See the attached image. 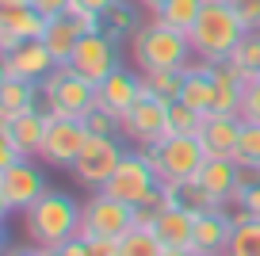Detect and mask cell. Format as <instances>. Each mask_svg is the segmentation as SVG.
Wrapping results in <instances>:
<instances>
[{
  "mask_svg": "<svg viewBox=\"0 0 260 256\" xmlns=\"http://www.w3.org/2000/svg\"><path fill=\"white\" fill-rule=\"evenodd\" d=\"M245 35L249 31H245V23L237 19L230 0H207L199 19H195V27H191V35H187V42H191V54L199 57V61L218 65L237 50V42H241Z\"/></svg>",
  "mask_w": 260,
  "mask_h": 256,
  "instance_id": "6da1fadb",
  "label": "cell"
},
{
  "mask_svg": "<svg viewBox=\"0 0 260 256\" xmlns=\"http://www.w3.org/2000/svg\"><path fill=\"white\" fill-rule=\"evenodd\" d=\"M23 233L31 245L39 248H57L69 237H77V226H81V203L73 195L57 191V187H46L39 203L31 210H23Z\"/></svg>",
  "mask_w": 260,
  "mask_h": 256,
  "instance_id": "7a4b0ae2",
  "label": "cell"
},
{
  "mask_svg": "<svg viewBox=\"0 0 260 256\" xmlns=\"http://www.w3.org/2000/svg\"><path fill=\"white\" fill-rule=\"evenodd\" d=\"M130 54L138 73H153V69H184L191 61V42L184 31H172L161 19H149L138 31L130 35Z\"/></svg>",
  "mask_w": 260,
  "mask_h": 256,
  "instance_id": "3957f363",
  "label": "cell"
},
{
  "mask_svg": "<svg viewBox=\"0 0 260 256\" xmlns=\"http://www.w3.org/2000/svg\"><path fill=\"white\" fill-rule=\"evenodd\" d=\"M142 153H146V161L153 165L157 180H161L165 187H176V184H184V180H195V172H199L203 161H207L199 134H165L161 142L146 145Z\"/></svg>",
  "mask_w": 260,
  "mask_h": 256,
  "instance_id": "277c9868",
  "label": "cell"
},
{
  "mask_svg": "<svg viewBox=\"0 0 260 256\" xmlns=\"http://www.w3.org/2000/svg\"><path fill=\"white\" fill-rule=\"evenodd\" d=\"M42 104L50 115L61 119H84L96 107V84L73 69V65H57L46 80H42Z\"/></svg>",
  "mask_w": 260,
  "mask_h": 256,
  "instance_id": "5b68a950",
  "label": "cell"
},
{
  "mask_svg": "<svg viewBox=\"0 0 260 256\" xmlns=\"http://www.w3.org/2000/svg\"><path fill=\"white\" fill-rule=\"evenodd\" d=\"M134 230V207L107 191H92L81 203V226H77V237L92 241V237H107L119 241Z\"/></svg>",
  "mask_w": 260,
  "mask_h": 256,
  "instance_id": "8992f818",
  "label": "cell"
},
{
  "mask_svg": "<svg viewBox=\"0 0 260 256\" xmlns=\"http://www.w3.org/2000/svg\"><path fill=\"white\" fill-rule=\"evenodd\" d=\"M161 180H157L153 165L146 161V153L142 149H126V157H122V165L115 168V176L104 184L107 195H115V199L130 203V207H142V203H157L161 199Z\"/></svg>",
  "mask_w": 260,
  "mask_h": 256,
  "instance_id": "52a82bcc",
  "label": "cell"
},
{
  "mask_svg": "<svg viewBox=\"0 0 260 256\" xmlns=\"http://www.w3.org/2000/svg\"><path fill=\"white\" fill-rule=\"evenodd\" d=\"M39 157H23L16 165L0 168V210L4 214H23L31 210L35 203L46 195V176H42V168L35 165Z\"/></svg>",
  "mask_w": 260,
  "mask_h": 256,
  "instance_id": "ba28073f",
  "label": "cell"
},
{
  "mask_svg": "<svg viewBox=\"0 0 260 256\" xmlns=\"http://www.w3.org/2000/svg\"><path fill=\"white\" fill-rule=\"evenodd\" d=\"M122 157H126V149H122L119 134H92L88 145H84V153L77 157V165L69 168V172H73V180L81 187L104 191V184L115 176V168L122 165Z\"/></svg>",
  "mask_w": 260,
  "mask_h": 256,
  "instance_id": "9c48e42d",
  "label": "cell"
},
{
  "mask_svg": "<svg viewBox=\"0 0 260 256\" xmlns=\"http://www.w3.org/2000/svg\"><path fill=\"white\" fill-rule=\"evenodd\" d=\"M88 126L84 119H61V115H50L46 122V138L39 145V161L42 165H54V168H73L77 157L84 153L88 145Z\"/></svg>",
  "mask_w": 260,
  "mask_h": 256,
  "instance_id": "30bf717a",
  "label": "cell"
},
{
  "mask_svg": "<svg viewBox=\"0 0 260 256\" xmlns=\"http://www.w3.org/2000/svg\"><path fill=\"white\" fill-rule=\"evenodd\" d=\"M46 16L35 8V0H0V54L16 50L27 39H42Z\"/></svg>",
  "mask_w": 260,
  "mask_h": 256,
  "instance_id": "8fae6325",
  "label": "cell"
},
{
  "mask_svg": "<svg viewBox=\"0 0 260 256\" xmlns=\"http://www.w3.org/2000/svg\"><path fill=\"white\" fill-rule=\"evenodd\" d=\"M122 134L138 145V149L161 142V138L169 134V104H161L157 96H142L138 104H130L126 111H122Z\"/></svg>",
  "mask_w": 260,
  "mask_h": 256,
  "instance_id": "7c38bea8",
  "label": "cell"
},
{
  "mask_svg": "<svg viewBox=\"0 0 260 256\" xmlns=\"http://www.w3.org/2000/svg\"><path fill=\"white\" fill-rule=\"evenodd\" d=\"M57 69V57L50 54V46L42 39H27L16 50L0 54V77H19V80H46Z\"/></svg>",
  "mask_w": 260,
  "mask_h": 256,
  "instance_id": "4fadbf2b",
  "label": "cell"
},
{
  "mask_svg": "<svg viewBox=\"0 0 260 256\" xmlns=\"http://www.w3.org/2000/svg\"><path fill=\"white\" fill-rule=\"evenodd\" d=\"M69 65H73L81 77H88L92 84H104V80L119 69V50H115V39H111L107 31L84 35V39L77 42L73 61H69Z\"/></svg>",
  "mask_w": 260,
  "mask_h": 256,
  "instance_id": "5bb4252c",
  "label": "cell"
},
{
  "mask_svg": "<svg viewBox=\"0 0 260 256\" xmlns=\"http://www.w3.org/2000/svg\"><path fill=\"white\" fill-rule=\"evenodd\" d=\"M46 122H50L46 107H27V111H16V115H0V138H12L27 157H39V145L46 138Z\"/></svg>",
  "mask_w": 260,
  "mask_h": 256,
  "instance_id": "9a60e30c",
  "label": "cell"
},
{
  "mask_svg": "<svg viewBox=\"0 0 260 256\" xmlns=\"http://www.w3.org/2000/svg\"><path fill=\"white\" fill-rule=\"evenodd\" d=\"M237 138H241V115L207 111L203 126H199V142H203L207 157H237Z\"/></svg>",
  "mask_w": 260,
  "mask_h": 256,
  "instance_id": "2e32d148",
  "label": "cell"
},
{
  "mask_svg": "<svg viewBox=\"0 0 260 256\" xmlns=\"http://www.w3.org/2000/svg\"><path fill=\"white\" fill-rule=\"evenodd\" d=\"M195 180H199V187L222 207V203L241 187V165H237L234 157H207L203 168L195 172Z\"/></svg>",
  "mask_w": 260,
  "mask_h": 256,
  "instance_id": "e0dca14e",
  "label": "cell"
},
{
  "mask_svg": "<svg viewBox=\"0 0 260 256\" xmlns=\"http://www.w3.org/2000/svg\"><path fill=\"white\" fill-rule=\"evenodd\" d=\"M230 233H234V218L226 210H207V214H195V237H191V248L199 256H218L226 252L230 245Z\"/></svg>",
  "mask_w": 260,
  "mask_h": 256,
  "instance_id": "ac0fdd59",
  "label": "cell"
},
{
  "mask_svg": "<svg viewBox=\"0 0 260 256\" xmlns=\"http://www.w3.org/2000/svg\"><path fill=\"white\" fill-rule=\"evenodd\" d=\"M138 100H142V73L134 77V73H126L122 65L104 80V84H96V104L111 107L115 115H122L130 104H138Z\"/></svg>",
  "mask_w": 260,
  "mask_h": 256,
  "instance_id": "d6986e66",
  "label": "cell"
},
{
  "mask_svg": "<svg viewBox=\"0 0 260 256\" xmlns=\"http://www.w3.org/2000/svg\"><path fill=\"white\" fill-rule=\"evenodd\" d=\"M153 233L165 248H191V237H195V214L187 207H165L153 222Z\"/></svg>",
  "mask_w": 260,
  "mask_h": 256,
  "instance_id": "ffe728a7",
  "label": "cell"
},
{
  "mask_svg": "<svg viewBox=\"0 0 260 256\" xmlns=\"http://www.w3.org/2000/svg\"><path fill=\"white\" fill-rule=\"evenodd\" d=\"M84 39V31H81V23H77L73 16H54V19H46V31H42V42L50 46V54L57 57V65H69L73 61V50H77V42Z\"/></svg>",
  "mask_w": 260,
  "mask_h": 256,
  "instance_id": "44dd1931",
  "label": "cell"
},
{
  "mask_svg": "<svg viewBox=\"0 0 260 256\" xmlns=\"http://www.w3.org/2000/svg\"><path fill=\"white\" fill-rule=\"evenodd\" d=\"M42 104V84L39 80H19V77H0V115H16L27 107Z\"/></svg>",
  "mask_w": 260,
  "mask_h": 256,
  "instance_id": "7402d4cb",
  "label": "cell"
},
{
  "mask_svg": "<svg viewBox=\"0 0 260 256\" xmlns=\"http://www.w3.org/2000/svg\"><path fill=\"white\" fill-rule=\"evenodd\" d=\"M211 69L214 65L199 61V57L184 65V92H180V100L187 107H195V111H211Z\"/></svg>",
  "mask_w": 260,
  "mask_h": 256,
  "instance_id": "603a6c76",
  "label": "cell"
},
{
  "mask_svg": "<svg viewBox=\"0 0 260 256\" xmlns=\"http://www.w3.org/2000/svg\"><path fill=\"white\" fill-rule=\"evenodd\" d=\"M184 92V69H153L142 73V96H157L161 104H176Z\"/></svg>",
  "mask_w": 260,
  "mask_h": 256,
  "instance_id": "cb8c5ba5",
  "label": "cell"
},
{
  "mask_svg": "<svg viewBox=\"0 0 260 256\" xmlns=\"http://www.w3.org/2000/svg\"><path fill=\"white\" fill-rule=\"evenodd\" d=\"M207 0H165L161 8L153 12V19H161V23H169L172 31H184L191 35L195 19H199V12H203Z\"/></svg>",
  "mask_w": 260,
  "mask_h": 256,
  "instance_id": "d4e9b609",
  "label": "cell"
},
{
  "mask_svg": "<svg viewBox=\"0 0 260 256\" xmlns=\"http://www.w3.org/2000/svg\"><path fill=\"white\" fill-rule=\"evenodd\" d=\"M226 256H260V218H241L234 226Z\"/></svg>",
  "mask_w": 260,
  "mask_h": 256,
  "instance_id": "484cf974",
  "label": "cell"
},
{
  "mask_svg": "<svg viewBox=\"0 0 260 256\" xmlns=\"http://www.w3.org/2000/svg\"><path fill=\"white\" fill-rule=\"evenodd\" d=\"M226 61L234 65L245 80L256 77V73H260V31H249V35H245V39L237 42V50L226 57Z\"/></svg>",
  "mask_w": 260,
  "mask_h": 256,
  "instance_id": "4316f807",
  "label": "cell"
},
{
  "mask_svg": "<svg viewBox=\"0 0 260 256\" xmlns=\"http://www.w3.org/2000/svg\"><path fill=\"white\" fill-rule=\"evenodd\" d=\"M161 252H165V245L157 241L153 230L134 226L126 237H119V256H161Z\"/></svg>",
  "mask_w": 260,
  "mask_h": 256,
  "instance_id": "83f0119b",
  "label": "cell"
},
{
  "mask_svg": "<svg viewBox=\"0 0 260 256\" xmlns=\"http://www.w3.org/2000/svg\"><path fill=\"white\" fill-rule=\"evenodd\" d=\"M104 31L111 35V39H119V35H126V39H130V35L138 31V8L126 4V0H119V4L104 16Z\"/></svg>",
  "mask_w": 260,
  "mask_h": 256,
  "instance_id": "f1b7e54d",
  "label": "cell"
},
{
  "mask_svg": "<svg viewBox=\"0 0 260 256\" xmlns=\"http://www.w3.org/2000/svg\"><path fill=\"white\" fill-rule=\"evenodd\" d=\"M203 119H207V111H195V107H187L184 100L169 104V134H199Z\"/></svg>",
  "mask_w": 260,
  "mask_h": 256,
  "instance_id": "f546056e",
  "label": "cell"
},
{
  "mask_svg": "<svg viewBox=\"0 0 260 256\" xmlns=\"http://www.w3.org/2000/svg\"><path fill=\"white\" fill-rule=\"evenodd\" d=\"M237 165H256L260 168V122L241 119V138H237Z\"/></svg>",
  "mask_w": 260,
  "mask_h": 256,
  "instance_id": "4dcf8cb0",
  "label": "cell"
},
{
  "mask_svg": "<svg viewBox=\"0 0 260 256\" xmlns=\"http://www.w3.org/2000/svg\"><path fill=\"white\" fill-rule=\"evenodd\" d=\"M176 199H180V207H187L191 214H207V210H218V203H214L211 195L199 187V180H184V184H176Z\"/></svg>",
  "mask_w": 260,
  "mask_h": 256,
  "instance_id": "1f68e13d",
  "label": "cell"
},
{
  "mask_svg": "<svg viewBox=\"0 0 260 256\" xmlns=\"http://www.w3.org/2000/svg\"><path fill=\"white\" fill-rule=\"evenodd\" d=\"M84 126H88V134H119L122 130V115H115L111 107L96 104L88 115H84Z\"/></svg>",
  "mask_w": 260,
  "mask_h": 256,
  "instance_id": "d6a6232c",
  "label": "cell"
},
{
  "mask_svg": "<svg viewBox=\"0 0 260 256\" xmlns=\"http://www.w3.org/2000/svg\"><path fill=\"white\" fill-rule=\"evenodd\" d=\"M241 119L249 122H260V77H249L245 80V88H241Z\"/></svg>",
  "mask_w": 260,
  "mask_h": 256,
  "instance_id": "836d02e7",
  "label": "cell"
},
{
  "mask_svg": "<svg viewBox=\"0 0 260 256\" xmlns=\"http://www.w3.org/2000/svg\"><path fill=\"white\" fill-rule=\"evenodd\" d=\"M230 4L245 23V31H260V0H230Z\"/></svg>",
  "mask_w": 260,
  "mask_h": 256,
  "instance_id": "e575fe53",
  "label": "cell"
},
{
  "mask_svg": "<svg viewBox=\"0 0 260 256\" xmlns=\"http://www.w3.org/2000/svg\"><path fill=\"white\" fill-rule=\"evenodd\" d=\"M234 195L241 199V207H245L249 218H260V184H241Z\"/></svg>",
  "mask_w": 260,
  "mask_h": 256,
  "instance_id": "d590c367",
  "label": "cell"
},
{
  "mask_svg": "<svg viewBox=\"0 0 260 256\" xmlns=\"http://www.w3.org/2000/svg\"><path fill=\"white\" fill-rule=\"evenodd\" d=\"M27 153L19 149L12 138H0V168H8V165H16V161H23Z\"/></svg>",
  "mask_w": 260,
  "mask_h": 256,
  "instance_id": "8d00e7d4",
  "label": "cell"
},
{
  "mask_svg": "<svg viewBox=\"0 0 260 256\" xmlns=\"http://www.w3.org/2000/svg\"><path fill=\"white\" fill-rule=\"evenodd\" d=\"M69 4H73V0H35V8H39L46 19H54V16H65V12H69Z\"/></svg>",
  "mask_w": 260,
  "mask_h": 256,
  "instance_id": "74e56055",
  "label": "cell"
},
{
  "mask_svg": "<svg viewBox=\"0 0 260 256\" xmlns=\"http://www.w3.org/2000/svg\"><path fill=\"white\" fill-rule=\"evenodd\" d=\"M88 256H119V241L92 237V241H88Z\"/></svg>",
  "mask_w": 260,
  "mask_h": 256,
  "instance_id": "f35d334b",
  "label": "cell"
},
{
  "mask_svg": "<svg viewBox=\"0 0 260 256\" xmlns=\"http://www.w3.org/2000/svg\"><path fill=\"white\" fill-rule=\"evenodd\" d=\"M81 12H92V16H107V12L119 4V0H73Z\"/></svg>",
  "mask_w": 260,
  "mask_h": 256,
  "instance_id": "ab89813d",
  "label": "cell"
},
{
  "mask_svg": "<svg viewBox=\"0 0 260 256\" xmlns=\"http://www.w3.org/2000/svg\"><path fill=\"white\" fill-rule=\"evenodd\" d=\"M4 256H42V248L39 245H31V241H27V245H12L8 252Z\"/></svg>",
  "mask_w": 260,
  "mask_h": 256,
  "instance_id": "60d3db41",
  "label": "cell"
},
{
  "mask_svg": "<svg viewBox=\"0 0 260 256\" xmlns=\"http://www.w3.org/2000/svg\"><path fill=\"white\" fill-rule=\"evenodd\" d=\"M161 256H199V252H195V248H165Z\"/></svg>",
  "mask_w": 260,
  "mask_h": 256,
  "instance_id": "b9f144b4",
  "label": "cell"
},
{
  "mask_svg": "<svg viewBox=\"0 0 260 256\" xmlns=\"http://www.w3.org/2000/svg\"><path fill=\"white\" fill-rule=\"evenodd\" d=\"M138 4H142V8H146V12H157V8H161V4H165V0H138Z\"/></svg>",
  "mask_w": 260,
  "mask_h": 256,
  "instance_id": "7bdbcfd3",
  "label": "cell"
},
{
  "mask_svg": "<svg viewBox=\"0 0 260 256\" xmlns=\"http://www.w3.org/2000/svg\"><path fill=\"white\" fill-rule=\"evenodd\" d=\"M42 256H69V252H65V248L57 245V248H42Z\"/></svg>",
  "mask_w": 260,
  "mask_h": 256,
  "instance_id": "ee69618b",
  "label": "cell"
},
{
  "mask_svg": "<svg viewBox=\"0 0 260 256\" xmlns=\"http://www.w3.org/2000/svg\"><path fill=\"white\" fill-rule=\"evenodd\" d=\"M218 256H226V252H218Z\"/></svg>",
  "mask_w": 260,
  "mask_h": 256,
  "instance_id": "f6af8a7d",
  "label": "cell"
},
{
  "mask_svg": "<svg viewBox=\"0 0 260 256\" xmlns=\"http://www.w3.org/2000/svg\"><path fill=\"white\" fill-rule=\"evenodd\" d=\"M256 77H260V73H256Z\"/></svg>",
  "mask_w": 260,
  "mask_h": 256,
  "instance_id": "bcb514c9",
  "label": "cell"
}]
</instances>
